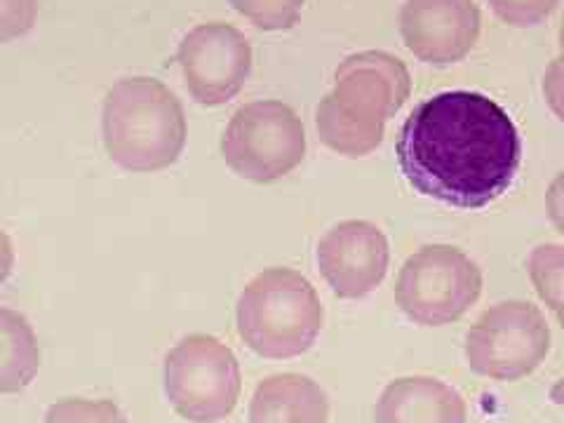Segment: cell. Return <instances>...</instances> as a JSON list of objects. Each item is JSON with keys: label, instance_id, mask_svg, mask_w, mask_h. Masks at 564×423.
<instances>
[{"label": "cell", "instance_id": "ac0fdd59", "mask_svg": "<svg viewBox=\"0 0 564 423\" xmlns=\"http://www.w3.org/2000/svg\"><path fill=\"white\" fill-rule=\"evenodd\" d=\"M39 22V0H0V45L20 41Z\"/></svg>", "mask_w": 564, "mask_h": 423}, {"label": "cell", "instance_id": "2e32d148", "mask_svg": "<svg viewBox=\"0 0 564 423\" xmlns=\"http://www.w3.org/2000/svg\"><path fill=\"white\" fill-rule=\"evenodd\" d=\"M306 0H231V6L245 20L261 31H288L302 20Z\"/></svg>", "mask_w": 564, "mask_h": 423}, {"label": "cell", "instance_id": "603a6c76", "mask_svg": "<svg viewBox=\"0 0 564 423\" xmlns=\"http://www.w3.org/2000/svg\"><path fill=\"white\" fill-rule=\"evenodd\" d=\"M551 400L555 404H564V379H560L553 388H551Z\"/></svg>", "mask_w": 564, "mask_h": 423}, {"label": "cell", "instance_id": "8fae6325", "mask_svg": "<svg viewBox=\"0 0 564 423\" xmlns=\"http://www.w3.org/2000/svg\"><path fill=\"white\" fill-rule=\"evenodd\" d=\"M482 17L475 0H404L400 33L412 55L433 66L468 57L480 39Z\"/></svg>", "mask_w": 564, "mask_h": 423}, {"label": "cell", "instance_id": "7402d4cb", "mask_svg": "<svg viewBox=\"0 0 564 423\" xmlns=\"http://www.w3.org/2000/svg\"><path fill=\"white\" fill-rule=\"evenodd\" d=\"M14 269V250H12V240L8 238L6 231H0V285L10 278Z\"/></svg>", "mask_w": 564, "mask_h": 423}, {"label": "cell", "instance_id": "5b68a950", "mask_svg": "<svg viewBox=\"0 0 564 423\" xmlns=\"http://www.w3.org/2000/svg\"><path fill=\"white\" fill-rule=\"evenodd\" d=\"M221 155L242 180L271 184L302 165L306 128L290 104L257 99L231 116L221 137Z\"/></svg>", "mask_w": 564, "mask_h": 423}, {"label": "cell", "instance_id": "ffe728a7", "mask_svg": "<svg viewBox=\"0 0 564 423\" xmlns=\"http://www.w3.org/2000/svg\"><path fill=\"white\" fill-rule=\"evenodd\" d=\"M543 97L551 111L564 122V50L549 64L543 74Z\"/></svg>", "mask_w": 564, "mask_h": 423}, {"label": "cell", "instance_id": "e0dca14e", "mask_svg": "<svg viewBox=\"0 0 564 423\" xmlns=\"http://www.w3.org/2000/svg\"><path fill=\"white\" fill-rule=\"evenodd\" d=\"M45 423H132L111 400L66 398L50 404Z\"/></svg>", "mask_w": 564, "mask_h": 423}, {"label": "cell", "instance_id": "8992f818", "mask_svg": "<svg viewBox=\"0 0 564 423\" xmlns=\"http://www.w3.org/2000/svg\"><path fill=\"white\" fill-rule=\"evenodd\" d=\"M482 294V271L454 245H423L402 263L395 304L423 327L449 325L464 317Z\"/></svg>", "mask_w": 564, "mask_h": 423}, {"label": "cell", "instance_id": "4fadbf2b", "mask_svg": "<svg viewBox=\"0 0 564 423\" xmlns=\"http://www.w3.org/2000/svg\"><path fill=\"white\" fill-rule=\"evenodd\" d=\"M327 393L304 375L263 379L250 402V423H327Z\"/></svg>", "mask_w": 564, "mask_h": 423}, {"label": "cell", "instance_id": "44dd1931", "mask_svg": "<svg viewBox=\"0 0 564 423\" xmlns=\"http://www.w3.org/2000/svg\"><path fill=\"white\" fill-rule=\"evenodd\" d=\"M545 209L553 226L564 236V170L551 182L549 191H545Z\"/></svg>", "mask_w": 564, "mask_h": 423}, {"label": "cell", "instance_id": "6da1fadb", "mask_svg": "<svg viewBox=\"0 0 564 423\" xmlns=\"http://www.w3.org/2000/svg\"><path fill=\"white\" fill-rule=\"evenodd\" d=\"M395 155L421 196L480 209L513 184L522 141L501 104L482 93L452 90L414 106L400 128Z\"/></svg>", "mask_w": 564, "mask_h": 423}, {"label": "cell", "instance_id": "9c48e42d", "mask_svg": "<svg viewBox=\"0 0 564 423\" xmlns=\"http://www.w3.org/2000/svg\"><path fill=\"white\" fill-rule=\"evenodd\" d=\"M252 45L226 22L191 29L176 50L188 95L200 106H224L240 95L252 74Z\"/></svg>", "mask_w": 564, "mask_h": 423}, {"label": "cell", "instance_id": "52a82bcc", "mask_svg": "<svg viewBox=\"0 0 564 423\" xmlns=\"http://www.w3.org/2000/svg\"><path fill=\"white\" fill-rule=\"evenodd\" d=\"M236 352L209 334H191L165 356V395L193 423H219L240 398Z\"/></svg>", "mask_w": 564, "mask_h": 423}, {"label": "cell", "instance_id": "30bf717a", "mask_svg": "<svg viewBox=\"0 0 564 423\" xmlns=\"http://www.w3.org/2000/svg\"><path fill=\"white\" fill-rule=\"evenodd\" d=\"M317 269L339 299L372 294L386 278L391 247L381 228L365 219H348L317 242Z\"/></svg>", "mask_w": 564, "mask_h": 423}, {"label": "cell", "instance_id": "7c38bea8", "mask_svg": "<svg viewBox=\"0 0 564 423\" xmlns=\"http://www.w3.org/2000/svg\"><path fill=\"white\" fill-rule=\"evenodd\" d=\"M468 408L454 386L433 377H402L377 400V423H466Z\"/></svg>", "mask_w": 564, "mask_h": 423}, {"label": "cell", "instance_id": "277c9868", "mask_svg": "<svg viewBox=\"0 0 564 423\" xmlns=\"http://www.w3.org/2000/svg\"><path fill=\"white\" fill-rule=\"evenodd\" d=\"M240 339L269 360L299 358L315 344L325 311L311 280L294 269L273 267L247 282L238 299Z\"/></svg>", "mask_w": 564, "mask_h": 423}, {"label": "cell", "instance_id": "3957f363", "mask_svg": "<svg viewBox=\"0 0 564 423\" xmlns=\"http://www.w3.org/2000/svg\"><path fill=\"white\" fill-rule=\"evenodd\" d=\"M104 147L128 172H161L184 153L188 122L182 101L165 83L149 76L118 80L101 109Z\"/></svg>", "mask_w": 564, "mask_h": 423}, {"label": "cell", "instance_id": "7a4b0ae2", "mask_svg": "<svg viewBox=\"0 0 564 423\" xmlns=\"http://www.w3.org/2000/svg\"><path fill=\"white\" fill-rule=\"evenodd\" d=\"M412 93V76L391 52L362 50L334 70V87L315 109V128L332 151L348 158L372 153Z\"/></svg>", "mask_w": 564, "mask_h": 423}, {"label": "cell", "instance_id": "d6986e66", "mask_svg": "<svg viewBox=\"0 0 564 423\" xmlns=\"http://www.w3.org/2000/svg\"><path fill=\"white\" fill-rule=\"evenodd\" d=\"M489 6L510 26H534L555 12L560 0H489Z\"/></svg>", "mask_w": 564, "mask_h": 423}, {"label": "cell", "instance_id": "9a60e30c", "mask_svg": "<svg viewBox=\"0 0 564 423\" xmlns=\"http://www.w3.org/2000/svg\"><path fill=\"white\" fill-rule=\"evenodd\" d=\"M527 271L541 302L557 315L564 329V247L555 242L534 247L527 261Z\"/></svg>", "mask_w": 564, "mask_h": 423}, {"label": "cell", "instance_id": "ba28073f", "mask_svg": "<svg viewBox=\"0 0 564 423\" xmlns=\"http://www.w3.org/2000/svg\"><path fill=\"white\" fill-rule=\"evenodd\" d=\"M551 350V327L539 306L508 299L489 306L466 334V360L494 381L529 377Z\"/></svg>", "mask_w": 564, "mask_h": 423}, {"label": "cell", "instance_id": "5bb4252c", "mask_svg": "<svg viewBox=\"0 0 564 423\" xmlns=\"http://www.w3.org/2000/svg\"><path fill=\"white\" fill-rule=\"evenodd\" d=\"M41 369V348L29 317L0 308V395L22 393Z\"/></svg>", "mask_w": 564, "mask_h": 423}, {"label": "cell", "instance_id": "cb8c5ba5", "mask_svg": "<svg viewBox=\"0 0 564 423\" xmlns=\"http://www.w3.org/2000/svg\"><path fill=\"white\" fill-rule=\"evenodd\" d=\"M560 47L564 50V22H562V26H560Z\"/></svg>", "mask_w": 564, "mask_h": 423}]
</instances>
